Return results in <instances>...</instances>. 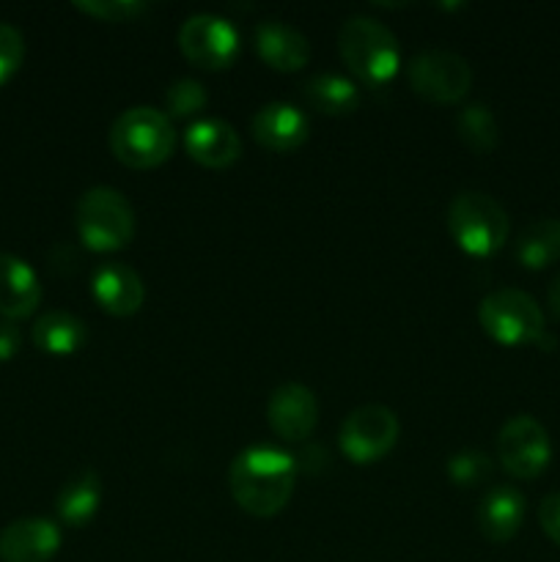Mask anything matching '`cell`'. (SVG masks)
I'll return each instance as SVG.
<instances>
[{"instance_id":"f546056e","label":"cell","mask_w":560,"mask_h":562,"mask_svg":"<svg viewBox=\"0 0 560 562\" xmlns=\"http://www.w3.org/2000/svg\"><path fill=\"white\" fill-rule=\"evenodd\" d=\"M547 305H549V311H552V316L560 318V274L552 280V283H549Z\"/></svg>"},{"instance_id":"484cf974","label":"cell","mask_w":560,"mask_h":562,"mask_svg":"<svg viewBox=\"0 0 560 562\" xmlns=\"http://www.w3.org/2000/svg\"><path fill=\"white\" fill-rule=\"evenodd\" d=\"M75 5L104 22H130L146 11L143 0H77Z\"/></svg>"},{"instance_id":"6da1fadb","label":"cell","mask_w":560,"mask_h":562,"mask_svg":"<svg viewBox=\"0 0 560 562\" xmlns=\"http://www.w3.org/2000/svg\"><path fill=\"white\" fill-rule=\"evenodd\" d=\"M294 459L272 445H253L231 461V494L236 505L253 516H275L283 510L294 494Z\"/></svg>"},{"instance_id":"44dd1931","label":"cell","mask_w":560,"mask_h":562,"mask_svg":"<svg viewBox=\"0 0 560 562\" xmlns=\"http://www.w3.org/2000/svg\"><path fill=\"white\" fill-rule=\"evenodd\" d=\"M33 344L47 355H75L86 344V324L69 311H47L33 324Z\"/></svg>"},{"instance_id":"5bb4252c","label":"cell","mask_w":560,"mask_h":562,"mask_svg":"<svg viewBox=\"0 0 560 562\" xmlns=\"http://www.w3.org/2000/svg\"><path fill=\"white\" fill-rule=\"evenodd\" d=\"M253 137L269 151H294L307 140V115L291 102H269L250 121Z\"/></svg>"},{"instance_id":"9a60e30c","label":"cell","mask_w":560,"mask_h":562,"mask_svg":"<svg viewBox=\"0 0 560 562\" xmlns=\"http://www.w3.org/2000/svg\"><path fill=\"white\" fill-rule=\"evenodd\" d=\"M42 302V283L27 261L14 252H0V316L9 322L27 318Z\"/></svg>"},{"instance_id":"f1b7e54d","label":"cell","mask_w":560,"mask_h":562,"mask_svg":"<svg viewBox=\"0 0 560 562\" xmlns=\"http://www.w3.org/2000/svg\"><path fill=\"white\" fill-rule=\"evenodd\" d=\"M20 346L22 335L20 329H16V324L9 322V318H0V362L11 360V357L20 351Z\"/></svg>"},{"instance_id":"7402d4cb","label":"cell","mask_w":560,"mask_h":562,"mask_svg":"<svg viewBox=\"0 0 560 562\" xmlns=\"http://www.w3.org/2000/svg\"><path fill=\"white\" fill-rule=\"evenodd\" d=\"M516 258L527 269H544L560 261V220L541 217L525 225L516 239Z\"/></svg>"},{"instance_id":"9c48e42d","label":"cell","mask_w":560,"mask_h":562,"mask_svg":"<svg viewBox=\"0 0 560 562\" xmlns=\"http://www.w3.org/2000/svg\"><path fill=\"white\" fill-rule=\"evenodd\" d=\"M399 417L384 404L357 406L340 426V450L355 464H371L388 456L399 439Z\"/></svg>"},{"instance_id":"277c9868","label":"cell","mask_w":560,"mask_h":562,"mask_svg":"<svg viewBox=\"0 0 560 562\" xmlns=\"http://www.w3.org/2000/svg\"><path fill=\"white\" fill-rule=\"evenodd\" d=\"M448 228L456 245L478 258L494 256L508 241V212L489 192L461 190L448 206Z\"/></svg>"},{"instance_id":"cb8c5ba5","label":"cell","mask_w":560,"mask_h":562,"mask_svg":"<svg viewBox=\"0 0 560 562\" xmlns=\"http://www.w3.org/2000/svg\"><path fill=\"white\" fill-rule=\"evenodd\" d=\"M209 97L206 88L195 77H179L176 82H170L168 91H165V110L173 119H190V115L201 113L206 108Z\"/></svg>"},{"instance_id":"5b68a950","label":"cell","mask_w":560,"mask_h":562,"mask_svg":"<svg viewBox=\"0 0 560 562\" xmlns=\"http://www.w3.org/2000/svg\"><path fill=\"white\" fill-rule=\"evenodd\" d=\"M75 225L91 250H121L135 234V209L115 187H91L77 201Z\"/></svg>"},{"instance_id":"4316f807","label":"cell","mask_w":560,"mask_h":562,"mask_svg":"<svg viewBox=\"0 0 560 562\" xmlns=\"http://www.w3.org/2000/svg\"><path fill=\"white\" fill-rule=\"evenodd\" d=\"M25 58V38H22L20 27L11 22H0V86L11 80L16 69Z\"/></svg>"},{"instance_id":"e0dca14e","label":"cell","mask_w":560,"mask_h":562,"mask_svg":"<svg viewBox=\"0 0 560 562\" xmlns=\"http://www.w3.org/2000/svg\"><path fill=\"white\" fill-rule=\"evenodd\" d=\"M184 146L195 162L206 168H228L242 154V140L223 119H198L187 126Z\"/></svg>"},{"instance_id":"ac0fdd59","label":"cell","mask_w":560,"mask_h":562,"mask_svg":"<svg viewBox=\"0 0 560 562\" xmlns=\"http://www.w3.org/2000/svg\"><path fill=\"white\" fill-rule=\"evenodd\" d=\"M478 530L486 541L505 543L519 532L525 521V497L514 486H494L478 505Z\"/></svg>"},{"instance_id":"83f0119b","label":"cell","mask_w":560,"mask_h":562,"mask_svg":"<svg viewBox=\"0 0 560 562\" xmlns=\"http://www.w3.org/2000/svg\"><path fill=\"white\" fill-rule=\"evenodd\" d=\"M538 521H541V530L547 532V538L560 547V492L547 494L538 505Z\"/></svg>"},{"instance_id":"ba28073f","label":"cell","mask_w":560,"mask_h":562,"mask_svg":"<svg viewBox=\"0 0 560 562\" xmlns=\"http://www.w3.org/2000/svg\"><path fill=\"white\" fill-rule=\"evenodd\" d=\"M500 464L519 481L541 475L552 459V442L541 423L533 415H516L497 434Z\"/></svg>"},{"instance_id":"4fadbf2b","label":"cell","mask_w":560,"mask_h":562,"mask_svg":"<svg viewBox=\"0 0 560 562\" xmlns=\"http://www.w3.org/2000/svg\"><path fill=\"white\" fill-rule=\"evenodd\" d=\"M91 291L99 305L113 316H132V313L141 311L143 300H146L143 278L124 261L99 263L93 269Z\"/></svg>"},{"instance_id":"8fae6325","label":"cell","mask_w":560,"mask_h":562,"mask_svg":"<svg viewBox=\"0 0 560 562\" xmlns=\"http://www.w3.org/2000/svg\"><path fill=\"white\" fill-rule=\"evenodd\" d=\"M272 431L285 442H302L318 423V401L311 387L300 382H285L272 390L267 404Z\"/></svg>"},{"instance_id":"2e32d148","label":"cell","mask_w":560,"mask_h":562,"mask_svg":"<svg viewBox=\"0 0 560 562\" xmlns=\"http://www.w3.org/2000/svg\"><path fill=\"white\" fill-rule=\"evenodd\" d=\"M256 53L272 69L296 71L311 60V42L300 27L283 20H261L256 25Z\"/></svg>"},{"instance_id":"7c38bea8","label":"cell","mask_w":560,"mask_h":562,"mask_svg":"<svg viewBox=\"0 0 560 562\" xmlns=\"http://www.w3.org/2000/svg\"><path fill=\"white\" fill-rule=\"evenodd\" d=\"M60 549V527L44 516H25L0 532L3 562H47Z\"/></svg>"},{"instance_id":"d4e9b609","label":"cell","mask_w":560,"mask_h":562,"mask_svg":"<svg viewBox=\"0 0 560 562\" xmlns=\"http://www.w3.org/2000/svg\"><path fill=\"white\" fill-rule=\"evenodd\" d=\"M492 475V459L481 450H459L448 459V477L456 486H481Z\"/></svg>"},{"instance_id":"3957f363","label":"cell","mask_w":560,"mask_h":562,"mask_svg":"<svg viewBox=\"0 0 560 562\" xmlns=\"http://www.w3.org/2000/svg\"><path fill=\"white\" fill-rule=\"evenodd\" d=\"M108 140L119 162L143 170L157 168L173 154L176 132L165 110L135 104L113 121Z\"/></svg>"},{"instance_id":"603a6c76","label":"cell","mask_w":560,"mask_h":562,"mask_svg":"<svg viewBox=\"0 0 560 562\" xmlns=\"http://www.w3.org/2000/svg\"><path fill=\"white\" fill-rule=\"evenodd\" d=\"M456 135L472 151L489 154L500 143V126L492 108L483 102H470L456 113Z\"/></svg>"},{"instance_id":"52a82bcc","label":"cell","mask_w":560,"mask_h":562,"mask_svg":"<svg viewBox=\"0 0 560 562\" xmlns=\"http://www.w3.org/2000/svg\"><path fill=\"white\" fill-rule=\"evenodd\" d=\"M406 80L417 97L437 104H453L467 97L472 86V66L456 49L428 47L412 55Z\"/></svg>"},{"instance_id":"30bf717a","label":"cell","mask_w":560,"mask_h":562,"mask_svg":"<svg viewBox=\"0 0 560 562\" xmlns=\"http://www.w3.org/2000/svg\"><path fill=\"white\" fill-rule=\"evenodd\" d=\"M179 47L192 64L203 69H225L239 55V31L225 16L201 11L181 22Z\"/></svg>"},{"instance_id":"ffe728a7","label":"cell","mask_w":560,"mask_h":562,"mask_svg":"<svg viewBox=\"0 0 560 562\" xmlns=\"http://www.w3.org/2000/svg\"><path fill=\"white\" fill-rule=\"evenodd\" d=\"M302 91H305L311 108L322 110L327 115L351 113L360 104V88L355 86V80L338 75V71H316V75L307 77Z\"/></svg>"},{"instance_id":"d6986e66","label":"cell","mask_w":560,"mask_h":562,"mask_svg":"<svg viewBox=\"0 0 560 562\" xmlns=\"http://www.w3.org/2000/svg\"><path fill=\"white\" fill-rule=\"evenodd\" d=\"M102 503V477L97 470H80L60 486L55 510L69 527H86Z\"/></svg>"},{"instance_id":"7a4b0ae2","label":"cell","mask_w":560,"mask_h":562,"mask_svg":"<svg viewBox=\"0 0 560 562\" xmlns=\"http://www.w3.org/2000/svg\"><path fill=\"white\" fill-rule=\"evenodd\" d=\"M340 58L368 86H384L401 66V49L395 33L382 20L368 14L346 16L338 31Z\"/></svg>"},{"instance_id":"8992f818","label":"cell","mask_w":560,"mask_h":562,"mask_svg":"<svg viewBox=\"0 0 560 562\" xmlns=\"http://www.w3.org/2000/svg\"><path fill=\"white\" fill-rule=\"evenodd\" d=\"M478 322L489 338L503 346L538 344L544 329V313L530 294L519 289H497L478 305Z\"/></svg>"}]
</instances>
